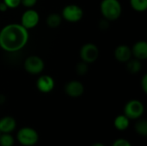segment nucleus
Returning <instances> with one entry per match:
<instances>
[{
	"label": "nucleus",
	"mask_w": 147,
	"mask_h": 146,
	"mask_svg": "<svg viewBox=\"0 0 147 146\" xmlns=\"http://www.w3.org/2000/svg\"><path fill=\"white\" fill-rule=\"evenodd\" d=\"M28 39V30L21 23H10L0 30V47L8 52H16L22 49Z\"/></svg>",
	"instance_id": "nucleus-1"
},
{
	"label": "nucleus",
	"mask_w": 147,
	"mask_h": 146,
	"mask_svg": "<svg viewBox=\"0 0 147 146\" xmlns=\"http://www.w3.org/2000/svg\"><path fill=\"white\" fill-rule=\"evenodd\" d=\"M100 11L102 17L109 22L116 21L122 13L121 3L119 0H102L100 3Z\"/></svg>",
	"instance_id": "nucleus-2"
},
{
	"label": "nucleus",
	"mask_w": 147,
	"mask_h": 146,
	"mask_svg": "<svg viewBox=\"0 0 147 146\" xmlns=\"http://www.w3.org/2000/svg\"><path fill=\"white\" fill-rule=\"evenodd\" d=\"M16 139L21 145L34 146L39 141V133L32 127L24 126L18 130Z\"/></svg>",
	"instance_id": "nucleus-3"
},
{
	"label": "nucleus",
	"mask_w": 147,
	"mask_h": 146,
	"mask_svg": "<svg viewBox=\"0 0 147 146\" xmlns=\"http://www.w3.org/2000/svg\"><path fill=\"white\" fill-rule=\"evenodd\" d=\"M145 112L144 104L136 99L128 101L123 109V114H125L129 120H139L141 118Z\"/></svg>",
	"instance_id": "nucleus-4"
},
{
	"label": "nucleus",
	"mask_w": 147,
	"mask_h": 146,
	"mask_svg": "<svg viewBox=\"0 0 147 146\" xmlns=\"http://www.w3.org/2000/svg\"><path fill=\"white\" fill-rule=\"evenodd\" d=\"M61 16L68 22H78L84 16V10L77 4H68L63 8Z\"/></svg>",
	"instance_id": "nucleus-5"
},
{
	"label": "nucleus",
	"mask_w": 147,
	"mask_h": 146,
	"mask_svg": "<svg viewBox=\"0 0 147 146\" xmlns=\"http://www.w3.org/2000/svg\"><path fill=\"white\" fill-rule=\"evenodd\" d=\"M25 71L32 75H38L41 73L45 68V63L43 59L37 55L28 56L24 61Z\"/></svg>",
	"instance_id": "nucleus-6"
},
{
	"label": "nucleus",
	"mask_w": 147,
	"mask_h": 146,
	"mask_svg": "<svg viewBox=\"0 0 147 146\" xmlns=\"http://www.w3.org/2000/svg\"><path fill=\"white\" fill-rule=\"evenodd\" d=\"M99 57V49L96 45L93 43H86L80 49V58L81 60L91 64L97 60Z\"/></svg>",
	"instance_id": "nucleus-7"
},
{
	"label": "nucleus",
	"mask_w": 147,
	"mask_h": 146,
	"mask_svg": "<svg viewBox=\"0 0 147 146\" xmlns=\"http://www.w3.org/2000/svg\"><path fill=\"white\" fill-rule=\"evenodd\" d=\"M40 22V15L34 9H28L25 10L21 17V24L28 30L35 28Z\"/></svg>",
	"instance_id": "nucleus-8"
},
{
	"label": "nucleus",
	"mask_w": 147,
	"mask_h": 146,
	"mask_svg": "<svg viewBox=\"0 0 147 146\" xmlns=\"http://www.w3.org/2000/svg\"><path fill=\"white\" fill-rule=\"evenodd\" d=\"M65 92L70 97L78 98L84 94V86L80 81L71 80L66 83V84L65 85Z\"/></svg>",
	"instance_id": "nucleus-9"
},
{
	"label": "nucleus",
	"mask_w": 147,
	"mask_h": 146,
	"mask_svg": "<svg viewBox=\"0 0 147 146\" xmlns=\"http://www.w3.org/2000/svg\"><path fill=\"white\" fill-rule=\"evenodd\" d=\"M54 86H55L54 79L49 75H42L39 77L36 81L37 89L43 94H47L52 92L54 89Z\"/></svg>",
	"instance_id": "nucleus-10"
},
{
	"label": "nucleus",
	"mask_w": 147,
	"mask_h": 146,
	"mask_svg": "<svg viewBox=\"0 0 147 146\" xmlns=\"http://www.w3.org/2000/svg\"><path fill=\"white\" fill-rule=\"evenodd\" d=\"M132 55L142 61L147 59V42L146 40H139L134 43L133 47L131 48Z\"/></svg>",
	"instance_id": "nucleus-11"
},
{
	"label": "nucleus",
	"mask_w": 147,
	"mask_h": 146,
	"mask_svg": "<svg viewBox=\"0 0 147 146\" xmlns=\"http://www.w3.org/2000/svg\"><path fill=\"white\" fill-rule=\"evenodd\" d=\"M132 56L131 47L127 45H120L115 50V58L121 63H127Z\"/></svg>",
	"instance_id": "nucleus-12"
},
{
	"label": "nucleus",
	"mask_w": 147,
	"mask_h": 146,
	"mask_svg": "<svg viewBox=\"0 0 147 146\" xmlns=\"http://www.w3.org/2000/svg\"><path fill=\"white\" fill-rule=\"evenodd\" d=\"M16 127V121L11 116H4L0 119V133H11Z\"/></svg>",
	"instance_id": "nucleus-13"
},
{
	"label": "nucleus",
	"mask_w": 147,
	"mask_h": 146,
	"mask_svg": "<svg viewBox=\"0 0 147 146\" xmlns=\"http://www.w3.org/2000/svg\"><path fill=\"white\" fill-rule=\"evenodd\" d=\"M114 126L118 131H126L130 126V120L125 114H120L115 117L114 120Z\"/></svg>",
	"instance_id": "nucleus-14"
},
{
	"label": "nucleus",
	"mask_w": 147,
	"mask_h": 146,
	"mask_svg": "<svg viewBox=\"0 0 147 146\" xmlns=\"http://www.w3.org/2000/svg\"><path fill=\"white\" fill-rule=\"evenodd\" d=\"M62 22V16L61 15L58 14V13H51L47 15L46 22L47 25L50 28H58Z\"/></svg>",
	"instance_id": "nucleus-15"
},
{
	"label": "nucleus",
	"mask_w": 147,
	"mask_h": 146,
	"mask_svg": "<svg viewBox=\"0 0 147 146\" xmlns=\"http://www.w3.org/2000/svg\"><path fill=\"white\" fill-rule=\"evenodd\" d=\"M142 68L141 61L137 59H130L127 62V69L132 74H137L140 71Z\"/></svg>",
	"instance_id": "nucleus-16"
},
{
	"label": "nucleus",
	"mask_w": 147,
	"mask_h": 146,
	"mask_svg": "<svg viewBox=\"0 0 147 146\" xmlns=\"http://www.w3.org/2000/svg\"><path fill=\"white\" fill-rule=\"evenodd\" d=\"M130 5L137 12H144L147 9V0H130Z\"/></svg>",
	"instance_id": "nucleus-17"
},
{
	"label": "nucleus",
	"mask_w": 147,
	"mask_h": 146,
	"mask_svg": "<svg viewBox=\"0 0 147 146\" xmlns=\"http://www.w3.org/2000/svg\"><path fill=\"white\" fill-rule=\"evenodd\" d=\"M135 131L136 133L142 137L147 136V121L146 120H140L135 124Z\"/></svg>",
	"instance_id": "nucleus-18"
},
{
	"label": "nucleus",
	"mask_w": 147,
	"mask_h": 146,
	"mask_svg": "<svg viewBox=\"0 0 147 146\" xmlns=\"http://www.w3.org/2000/svg\"><path fill=\"white\" fill-rule=\"evenodd\" d=\"M15 144V139L10 133L0 134V146H13Z\"/></svg>",
	"instance_id": "nucleus-19"
},
{
	"label": "nucleus",
	"mask_w": 147,
	"mask_h": 146,
	"mask_svg": "<svg viewBox=\"0 0 147 146\" xmlns=\"http://www.w3.org/2000/svg\"><path fill=\"white\" fill-rule=\"evenodd\" d=\"M88 70H89L88 64L84 62V61H81V62L78 63L77 65H76V72H77L78 75L84 76L88 72Z\"/></svg>",
	"instance_id": "nucleus-20"
},
{
	"label": "nucleus",
	"mask_w": 147,
	"mask_h": 146,
	"mask_svg": "<svg viewBox=\"0 0 147 146\" xmlns=\"http://www.w3.org/2000/svg\"><path fill=\"white\" fill-rule=\"evenodd\" d=\"M9 9L17 8L21 4V0H3Z\"/></svg>",
	"instance_id": "nucleus-21"
},
{
	"label": "nucleus",
	"mask_w": 147,
	"mask_h": 146,
	"mask_svg": "<svg viewBox=\"0 0 147 146\" xmlns=\"http://www.w3.org/2000/svg\"><path fill=\"white\" fill-rule=\"evenodd\" d=\"M112 146H132V145H131V143L127 139H116L113 143Z\"/></svg>",
	"instance_id": "nucleus-22"
},
{
	"label": "nucleus",
	"mask_w": 147,
	"mask_h": 146,
	"mask_svg": "<svg viewBox=\"0 0 147 146\" xmlns=\"http://www.w3.org/2000/svg\"><path fill=\"white\" fill-rule=\"evenodd\" d=\"M37 3V0H21V4H22L26 8H32Z\"/></svg>",
	"instance_id": "nucleus-23"
},
{
	"label": "nucleus",
	"mask_w": 147,
	"mask_h": 146,
	"mask_svg": "<svg viewBox=\"0 0 147 146\" xmlns=\"http://www.w3.org/2000/svg\"><path fill=\"white\" fill-rule=\"evenodd\" d=\"M140 85L144 93H147V74H145L142 77V79L140 81Z\"/></svg>",
	"instance_id": "nucleus-24"
},
{
	"label": "nucleus",
	"mask_w": 147,
	"mask_h": 146,
	"mask_svg": "<svg viewBox=\"0 0 147 146\" xmlns=\"http://www.w3.org/2000/svg\"><path fill=\"white\" fill-rule=\"evenodd\" d=\"M109 22L108 20H106V19L103 18L102 21H100V22H99V28L102 30H106V29L109 28Z\"/></svg>",
	"instance_id": "nucleus-25"
},
{
	"label": "nucleus",
	"mask_w": 147,
	"mask_h": 146,
	"mask_svg": "<svg viewBox=\"0 0 147 146\" xmlns=\"http://www.w3.org/2000/svg\"><path fill=\"white\" fill-rule=\"evenodd\" d=\"M8 9H9V8H8V6L5 4V3H4L3 1V2L0 1V11H1V12H5Z\"/></svg>",
	"instance_id": "nucleus-26"
},
{
	"label": "nucleus",
	"mask_w": 147,
	"mask_h": 146,
	"mask_svg": "<svg viewBox=\"0 0 147 146\" xmlns=\"http://www.w3.org/2000/svg\"><path fill=\"white\" fill-rule=\"evenodd\" d=\"M4 101H5V97H4V96L0 95V104L3 103V102H4Z\"/></svg>",
	"instance_id": "nucleus-27"
},
{
	"label": "nucleus",
	"mask_w": 147,
	"mask_h": 146,
	"mask_svg": "<svg viewBox=\"0 0 147 146\" xmlns=\"http://www.w3.org/2000/svg\"><path fill=\"white\" fill-rule=\"evenodd\" d=\"M91 146H105L102 143H100V142H97V143H95L93 144Z\"/></svg>",
	"instance_id": "nucleus-28"
},
{
	"label": "nucleus",
	"mask_w": 147,
	"mask_h": 146,
	"mask_svg": "<svg viewBox=\"0 0 147 146\" xmlns=\"http://www.w3.org/2000/svg\"><path fill=\"white\" fill-rule=\"evenodd\" d=\"M0 134H1V133H0Z\"/></svg>",
	"instance_id": "nucleus-29"
}]
</instances>
